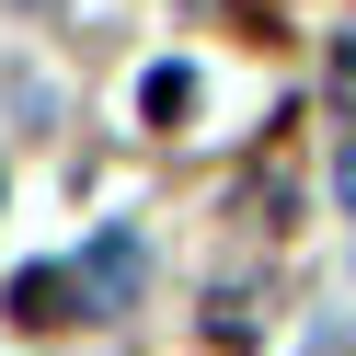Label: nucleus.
Instances as JSON below:
<instances>
[{
    "mask_svg": "<svg viewBox=\"0 0 356 356\" xmlns=\"http://www.w3.org/2000/svg\"><path fill=\"white\" fill-rule=\"evenodd\" d=\"M12 322L24 333H70L81 322V276L70 264H24V276H12Z\"/></svg>",
    "mask_w": 356,
    "mask_h": 356,
    "instance_id": "obj_1",
    "label": "nucleus"
},
{
    "mask_svg": "<svg viewBox=\"0 0 356 356\" xmlns=\"http://www.w3.org/2000/svg\"><path fill=\"white\" fill-rule=\"evenodd\" d=\"M81 299H104V310L138 299V241H127V230H104L92 253H81Z\"/></svg>",
    "mask_w": 356,
    "mask_h": 356,
    "instance_id": "obj_2",
    "label": "nucleus"
},
{
    "mask_svg": "<svg viewBox=\"0 0 356 356\" xmlns=\"http://www.w3.org/2000/svg\"><path fill=\"white\" fill-rule=\"evenodd\" d=\"M184 104H195V70H184V58H161V70L138 81V115H149V127H172Z\"/></svg>",
    "mask_w": 356,
    "mask_h": 356,
    "instance_id": "obj_3",
    "label": "nucleus"
},
{
    "mask_svg": "<svg viewBox=\"0 0 356 356\" xmlns=\"http://www.w3.org/2000/svg\"><path fill=\"white\" fill-rule=\"evenodd\" d=\"M333 195H345V218H356V138L333 149Z\"/></svg>",
    "mask_w": 356,
    "mask_h": 356,
    "instance_id": "obj_4",
    "label": "nucleus"
},
{
    "mask_svg": "<svg viewBox=\"0 0 356 356\" xmlns=\"http://www.w3.org/2000/svg\"><path fill=\"white\" fill-rule=\"evenodd\" d=\"M333 92L356 104V35H345V47H333Z\"/></svg>",
    "mask_w": 356,
    "mask_h": 356,
    "instance_id": "obj_5",
    "label": "nucleus"
}]
</instances>
